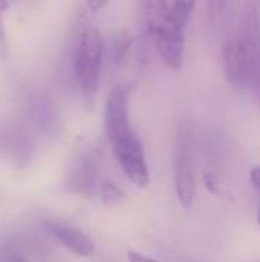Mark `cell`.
Returning <instances> with one entry per match:
<instances>
[{"label":"cell","instance_id":"1","mask_svg":"<svg viewBox=\"0 0 260 262\" xmlns=\"http://www.w3.org/2000/svg\"><path fill=\"white\" fill-rule=\"evenodd\" d=\"M144 14L149 37L172 71H179L184 63V31L178 20L173 3L166 0H150L144 3Z\"/></svg>","mask_w":260,"mask_h":262},{"label":"cell","instance_id":"2","mask_svg":"<svg viewBox=\"0 0 260 262\" xmlns=\"http://www.w3.org/2000/svg\"><path fill=\"white\" fill-rule=\"evenodd\" d=\"M103 38L95 26L81 31L75 48V75L81 91L87 95L98 89L103 61Z\"/></svg>","mask_w":260,"mask_h":262},{"label":"cell","instance_id":"3","mask_svg":"<svg viewBox=\"0 0 260 262\" xmlns=\"http://www.w3.org/2000/svg\"><path fill=\"white\" fill-rule=\"evenodd\" d=\"M173 173H175V189L178 201L182 207H192L196 195V180H195V160L192 150V141L187 129L182 126L176 137L175 144V160H173Z\"/></svg>","mask_w":260,"mask_h":262},{"label":"cell","instance_id":"4","mask_svg":"<svg viewBox=\"0 0 260 262\" xmlns=\"http://www.w3.org/2000/svg\"><path fill=\"white\" fill-rule=\"evenodd\" d=\"M130 92L132 88L129 84H118L110 91L107 97L104 123H106V134L110 144H115L135 134L129 115Z\"/></svg>","mask_w":260,"mask_h":262},{"label":"cell","instance_id":"5","mask_svg":"<svg viewBox=\"0 0 260 262\" xmlns=\"http://www.w3.org/2000/svg\"><path fill=\"white\" fill-rule=\"evenodd\" d=\"M112 149L129 181L138 187H147L150 184V172L138 135L133 134L132 137L112 144Z\"/></svg>","mask_w":260,"mask_h":262},{"label":"cell","instance_id":"6","mask_svg":"<svg viewBox=\"0 0 260 262\" xmlns=\"http://www.w3.org/2000/svg\"><path fill=\"white\" fill-rule=\"evenodd\" d=\"M242 40L247 55L248 86L260 104V15L254 5H250L245 12Z\"/></svg>","mask_w":260,"mask_h":262},{"label":"cell","instance_id":"7","mask_svg":"<svg viewBox=\"0 0 260 262\" xmlns=\"http://www.w3.org/2000/svg\"><path fill=\"white\" fill-rule=\"evenodd\" d=\"M222 63L227 80L236 88L248 86L247 55L242 37H231L222 46Z\"/></svg>","mask_w":260,"mask_h":262},{"label":"cell","instance_id":"8","mask_svg":"<svg viewBox=\"0 0 260 262\" xmlns=\"http://www.w3.org/2000/svg\"><path fill=\"white\" fill-rule=\"evenodd\" d=\"M43 227L49 235H52L64 249L77 256H90L95 252L93 241L78 227L61 221H44Z\"/></svg>","mask_w":260,"mask_h":262},{"label":"cell","instance_id":"9","mask_svg":"<svg viewBox=\"0 0 260 262\" xmlns=\"http://www.w3.org/2000/svg\"><path fill=\"white\" fill-rule=\"evenodd\" d=\"M100 196L101 201L109 207H115L124 201V193L113 183H104L100 189Z\"/></svg>","mask_w":260,"mask_h":262},{"label":"cell","instance_id":"10","mask_svg":"<svg viewBox=\"0 0 260 262\" xmlns=\"http://www.w3.org/2000/svg\"><path fill=\"white\" fill-rule=\"evenodd\" d=\"M6 8H8V3L0 2V61H3L9 57V45H8V38H6L5 18H3V12Z\"/></svg>","mask_w":260,"mask_h":262},{"label":"cell","instance_id":"11","mask_svg":"<svg viewBox=\"0 0 260 262\" xmlns=\"http://www.w3.org/2000/svg\"><path fill=\"white\" fill-rule=\"evenodd\" d=\"M115 48H116V60H118V63H123L126 55H127V52H129V48H130V37L127 35L126 31H123L118 35Z\"/></svg>","mask_w":260,"mask_h":262},{"label":"cell","instance_id":"12","mask_svg":"<svg viewBox=\"0 0 260 262\" xmlns=\"http://www.w3.org/2000/svg\"><path fill=\"white\" fill-rule=\"evenodd\" d=\"M127 259H129V262H162L155 259V258L146 256L143 253H138V252H129L127 253Z\"/></svg>","mask_w":260,"mask_h":262},{"label":"cell","instance_id":"13","mask_svg":"<svg viewBox=\"0 0 260 262\" xmlns=\"http://www.w3.org/2000/svg\"><path fill=\"white\" fill-rule=\"evenodd\" d=\"M250 181L253 187L260 193V166H254L250 172Z\"/></svg>","mask_w":260,"mask_h":262},{"label":"cell","instance_id":"14","mask_svg":"<svg viewBox=\"0 0 260 262\" xmlns=\"http://www.w3.org/2000/svg\"><path fill=\"white\" fill-rule=\"evenodd\" d=\"M202 180H204L205 187H207L211 193H216V192H218V186H216V181L213 180V175H211V173H205V175L202 177Z\"/></svg>","mask_w":260,"mask_h":262},{"label":"cell","instance_id":"15","mask_svg":"<svg viewBox=\"0 0 260 262\" xmlns=\"http://www.w3.org/2000/svg\"><path fill=\"white\" fill-rule=\"evenodd\" d=\"M106 5H107L106 0H101V2H100V0H89V2H87V8H89L92 12H98V11H100L103 6H106Z\"/></svg>","mask_w":260,"mask_h":262},{"label":"cell","instance_id":"16","mask_svg":"<svg viewBox=\"0 0 260 262\" xmlns=\"http://www.w3.org/2000/svg\"><path fill=\"white\" fill-rule=\"evenodd\" d=\"M5 262H29V259L25 258L23 255L15 253V252H9L5 258Z\"/></svg>","mask_w":260,"mask_h":262},{"label":"cell","instance_id":"17","mask_svg":"<svg viewBox=\"0 0 260 262\" xmlns=\"http://www.w3.org/2000/svg\"><path fill=\"white\" fill-rule=\"evenodd\" d=\"M259 226H260V210H259Z\"/></svg>","mask_w":260,"mask_h":262}]
</instances>
